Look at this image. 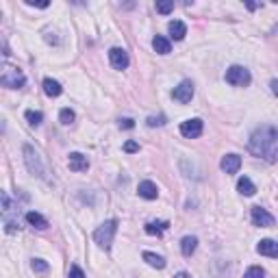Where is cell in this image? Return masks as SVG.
<instances>
[{
    "label": "cell",
    "mask_w": 278,
    "mask_h": 278,
    "mask_svg": "<svg viewBox=\"0 0 278 278\" xmlns=\"http://www.w3.org/2000/svg\"><path fill=\"white\" fill-rule=\"evenodd\" d=\"M248 148L254 156H261V159L270 161V163H276L278 161V128L267 126V124L254 128V133L250 135Z\"/></svg>",
    "instance_id": "obj_1"
},
{
    "label": "cell",
    "mask_w": 278,
    "mask_h": 278,
    "mask_svg": "<svg viewBox=\"0 0 278 278\" xmlns=\"http://www.w3.org/2000/svg\"><path fill=\"white\" fill-rule=\"evenodd\" d=\"M115 233H118V222H115V220H106L104 224H100L98 228H96V233H94V242L98 243L100 248L109 250V248H111V243H113Z\"/></svg>",
    "instance_id": "obj_2"
},
{
    "label": "cell",
    "mask_w": 278,
    "mask_h": 278,
    "mask_svg": "<svg viewBox=\"0 0 278 278\" xmlns=\"http://www.w3.org/2000/svg\"><path fill=\"white\" fill-rule=\"evenodd\" d=\"M24 83H26V76L22 74V70L11 68V66L2 68V74H0V85H2V87H9V89H20V87H24Z\"/></svg>",
    "instance_id": "obj_3"
},
{
    "label": "cell",
    "mask_w": 278,
    "mask_h": 278,
    "mask_svg": "<svg viewBox=\"0 0 278 278\" xmlns=\"http://www.w3.org/2000/svg\"><path fill=\"white\" fill-rule=\"evenodd\" d=\"M24 163H26V168L31 170L33 174H37L39 178H48V170L44 168V163H41V156L37 155V152L33 150V146H24Z\"/></svg>",
    "instance_id": "obj_4"
},
{
    "label": "cell",
    "mask_w": 278,
    "mask_h": 278,
    "mask_svg": "<svg viewBox=\"0 0 278 278\" xmlns=\"http://www.w3.org/2000/svg\"><path fill=\"white\" fill-rule=\"evenodd\" d=\"M250 81H252V76H250V72L243 66H233L226 70V83H230V85L245 87L250 85Z\"/></svg>",
    "instance_id": "obj_5"
},
{
    "label": "cell",
    "mask_w": 278,
    "mask_h": 278,
    "mask_svg": "<svg viewBox=\"0 0 278 278\" xmlns=\"http://www.w3.org/2000/svg\"><path fill=\"white\" fill-rule=\"evenodd\" d=\"M202 128H205V124H202V120L193 118V120H185L183 124H180V135L187 137V139H196L202 135Z\"/></svg>",
    "instance_id": "obj_6"
},
{
    "label": "cell",
    "mask_w": 278,
    "mask_h": 278,
    "mask_svg": "<svg viewBox=\"0 0 278 278\" xmlns=\"http://www.w3.org/2000/svg\"><path fill=\"white\" fill-rule=\"evenodd\" d=\"M172 98L178 100V103H183V104L191 103V98H193V83L191 81H183L178 87H174Z\"/></svg>",
    "instance_id": "obj_7"
},
{
    "label": "cell",
    "mask_w": 278,
    "mask_h": 278,
    "mask_svg": "<svg viewBox=\"0 0 278 278\" xmlns=\"http://www.w3.org/2000/svg\"><path fill=\"white\" fill-rule=\"evenodd\" d=\"M252 222H254V226L270 228V226H274V215L267 213L263 207H252Z\"/></svg>",
    "instance_id": "obj_8"
},
{
    "label": "cell",
    "mask_w": 278,
    "mask_h": 278,
    "mask_svg": "<svg viewBox=\"0 0 278 278\" xmlns=\"http://www.w3.org/2000/svg\"><path fill=\"white\" fill-rule=\"evenodd\" d=\"M109 61L115 70H126L128 68V54L124 48H111L109 50Z\"/></svg>",
    "instance_id": "obj_9"
},
{
    "label": "cell",
    "mask_w": 278,
    "mask_h": 278,
    "mask_svg": "<svg viewBox=\"0 0 278 278\" xmlns=\"http://www.w3.org/2000/svg\"><path fill=\"white\" fill-rule=\"evenodd\" d=\"M68 165L72 172H87V170H89V161H87V156L81 155V152H72L68 159Z\"/></svg>",
    "instance_id": "obj_10"
},
{
    "label": "cell",
    "mask_w": 278,
    "mask_h": 278,
    "mask_svg": "<svg viewBox=\"0 0 278 278\" xmlns=\"http://www.w3.org/2000/svg\"><path fill=\"white\" fill-rule=\"evenodd\" d=\"M220 168L224 170L226 174H237L239 168H242V156L239 155H226L224 159H222Z\"/></svg>",
    "instance_id": "obj_11"
},
{
    "label": "cell",
    "mask_w": 278,
    "mask_h": 278,
    "mask_svg": "<svg viewBox=\"0 0 278 278\" xmlns=\"http://www.w3.org/2000/svg\"><path fill=\"white\" fill-rule=\"evenodd\" d=\"M257 252L263 254V257L278 259V243L274 239H263V242H259V245H257Z\"/></svg>",
    "instance_id": "obj_12"
},
{
    "label": "cell",
    "mask_w": 278,
    "mask_h": 278,
    "mask_svg": "<svg viewBox=\"0 0 278 278\" xmlns=\"http://www.w3.org/2000/svg\"><path fill=\"white\" fill-rule=\"evenodd\" d=\"M137 191H139V196L146 198V200H155V198L159 196V189H156V185L152 183V180H143V183H139Z\"/></svg>",
    "instance_id": "obj_13"
},
{
    "label": "cell",
    "mask_w": 278,
    "mask_h": 278,
    "mask_svg": "<svg viewBox=\"0 0 278 278\" xmlns=\"http://www.w3.org/2000/svg\"><path fill=\"white\" fill-rule=\"evenodd\" d=\"M170 35H172V39L176 41H180L185 35H187V26H185V22H180V20H174V22H170Z\"/></svg>",
    "instance_id": "obj_14"
},
{
    "label": "cell",
    "mask_w": 278,
    "mask_h": 278,
    "mask_svg": "<svg viewBox=\"0 0 278 278\" xmlns=\"http://www.w3.org/2000/svg\"><path fill=\"white\" fill-rule=\"evenodd\" d=\"M26 222H29L31 226H35V228H39V230L48 228V220H46L44 215H39V213H35V211L26 213Z\"/></svg>",
    "instance_id": "obj_15"
},
{
    "label": "cell",
    "mask_w": 278,
    "mask_h": 278,
    "mask_svg": "<svg viewBox=\"0 0 278 278\" xmlns=\"http://www.w3.org/2000/svg\"><path fill=\"white\" fill-rule=\"evenodd\" d=\"M237 189H239V193H243V196H254V193H257V187H254V183L248 178V176H242V178L237 180Z\"/></svg>",
    "instance_id": "obj_16"
},
{
    "label": "cell",
    "mask_w": 278,
    "mask_h": 278,
    "mask_svg": "<svg viewBox=\"0 0 278 278\" xmlns=\"http://www.w3.org/2000/svg\"><path fill=\"white\" fill-rule=\"evenodd\" d=\"M44 91H46L48 98H57V96H61L63 87L59 85L57 81H52V78H46V81H44Z\"/></svg>",
    "instance_id": "obj_17"
},
{
    "label": "cell",
    "mask_w": 278,
    "mask_h": 278,
    "mask_svg": "<svg viewBox=\"0 0 278 278\" xmlns=\"http://www.w3.org/2000/svg\"><path fill=\"white\" fill-rule=\"evenodd\" d=\"M196 248H198L196 237H183V242H180V252H183L185 257H191V254L196 252Z\"/></svg>",
    "instance_id": "obj_18"
},
{
    "label": "cell",
    "mask_w": 278,
    "mask_h": 278,
    "mask_svg": "<svg viewBox=\"0 0 278 278\" xmlns=\"http://www.w3.org/2000/svg\"><path fill=\"white\" fill-rule=\"evenodd\" d=\"M143 261H146L148 265L156 267V270H163L165 267V259L159 257V254H155V252H143Z\"/></svg>",
    "instance_id": "obj_19"
},
{
    "label": "cell",
    "mask_w": 278,
    "mask_h": 278,
    "mask_svg": "<svg viewBox=\"0 0 278 278\" xmlns=\"http://www.w3.org/2000/svg\"><path fill=\"white\" fill-rule=\"evenodd\" d=\"M152 48L156 50L159 54H168L170 50H172V46H170V41L165 39V37H161V35H156L155 39H152Z\"/></svg>",
    "instance_id": "obj_20"
},
{
    "label": "cell",
    "mask_w": 278,
    "mask_h": 278,
    "mask_svg": "<svg viewBox=\"0 0 278 278\" xmlns=\"http://www.w3.org/2000/svg\"><path fill=\"white\" fill-rule=\"evenodd\" d=\"M168 228H170V222H148L146 224V233L148 235H161Z\"/></svg>",
    "instance_id": "obj_21"
},
{
    "label": "cell",
    "mask_w": 278,
    "mask_h": 278,
    "mask_svg": "<svg viewBox=\"0 0 278 278\" xmlns=\"http://www.w3.org/2000/svg\"><path fill=\"white\" fill-rule=\"evenodd\" d=\"M26 120H29V124H31V126H39V124H41V120H44V113H39V111H26Z\"/></svg>",
    "instance_id": "obj_22"
},
{
    "label": "cell",
    "mask_w": 278,
    "mask_h": 278,
    "mask_svg": "<svg viewBox=\"0 0 278 278\" xmlns=\"http://www.w3.org/2000/svg\"><path fill=\"white\" fill-rule=\"evenodd\" d=\"M31 267H33L35 274H46V272L50 270L48 263L44 261V259H33V263H31Z\"/></svg>",
    "instance_id": "obj_23"
},
{
    "label": "cell",
    "mask_w": 278,
    "mask_h": 278,
    "mask_svg": "<svg viewBox=\"0 0 278 278\" xmlns=\"http://www.w3.org/2000/svg\"><path fill=\"white\" fill-rule=\"evenodd\" d=\"M59 120H61L63 126H70V124L74 122V111H72V109H61V113H59Z\"/></svg>",
    "instance_id": "obj_24"
},
{
    "label": "cell",
    "mask_w": 278,
    "mask_h": 278,
    "mask_svg": "<svg viewBox=\"0 0 278 278\" xmlns=\"http://www.w3.org/2000/svg\"><path fill=\"white\" fill-rule=\"evenodd\" d=\"M243 278H265V272L261 270V267H248V270H245V276Z\"/></svg>",
    "instance_id": "obj_25"
},
{
    "label": "cell",
    "mask_w": 278,
    "mask_h": 278,
    "mask_svg": "<svg viewBox=\"0 0 278 278\" xmlns=\"http://www.w3.org/2000/svg\"><path fill=\"white\" fill-rule=\"evenodd\" d=\"M163 124H165V118H163V115H159V118H155V115H152V118H148V126H150V128L163 126Z\"/></svg>",
    "instance_id": "obj_26"
},
{
    "label": "cell",
    "mask_w": 278,
    "mask_h": 278,
    "mask_svg": "<svg viewBox=\"0 0 278 278\" xmlns=\"http://www.w3.org/2000/svg\"><path fill=\"white\" fill-rule=\"evenodd\" d=\"M174 9V2H156V11L159 13H170Z\"/></svg>",
    "instance_id": "obj_27"
},
{
    "label": "cell",
    "mask_w": 278,
    "mask_h": 278,
    "mask_svg": "<svg viewBox=\"0 0 278 278\" xmlns=\"http://www.w3.org/2000/svg\"><path fill=\"white\" fill-rule=\"evenodd\" d=\"M68 278H85V274H83V270L78 265H72V267H70Z\"/></svg>",
    "instance_id": "obj_28"
},
{
    "label": "cell",
    "mask_w": 278,
    "mask_h": 278,
    "mask_svg": "<svg viewBox=\"0 0 278 278\" xmlns=\"http://www.w3.org/2000/svg\"><path fill=\"white\" fill-rule=\"evenodd\" d=\"M137 150H139L137 141H126V143H124V152H137Z\"/></svg>",
    "instance_id": "obj_29"
},
{
    "label": "cell",
    "mask_w": 278,
    "mask_h": 278,
    "mask_svg": "<svg viewBox=\"0 0 278 278\" xmlns=\"http://www.w3.org/2000/svg\"><path fill=\"white\" fill-rule=\"evenodd\" d=\"M135 126V122H133L131 118H124V120H120V128H133Z\"/></svg>",
    "instance_id": "obj_30"
},
{
    "label": "cell",
    "mask_w": 278,
    "mask_h": 278,
    "mask_svg": "<svg viewBox=\"0 0 278 278\" xmlns=\"http://www.w3.org/2000/svg\"><path fill=\"white\" fill-rule=\"evenodd\" d=\"M270 87H272V91H274V96H278V81H276V78L270 83Z\"/></svg>",
    "instance_id": "obj_31"
},
{
    "label": "cell",
    "mask_w": 278,
    "mask_h": 278,
    "mask_svg": "<svg viewBox=\"0 0 278 278\" xmlns=\"http://www.w3.org/2000/svg\"><path fill=\"white\" fill-rule=\"evenodd\" d=\"M174 278H191V276H189V274H187V272H178V274H176Z\"/></svg>",
    "instance_id": "obj_32"
}]
</instances>
